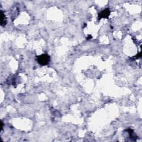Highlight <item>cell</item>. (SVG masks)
Masks as SVG:
<instances>
[{
    "label": "cell",
    "mask_w": 142,
    "mask_h": 142,
    "mask_svg": "<svg viewBox=\"0 0 142 142\" xmlns=\"http://www.w3.org/2000/svg\"><path fill=\"white\" fill-rule=\"evenodd\" d=\"M37 61L38 64L41 66H46L50 61V56L47 54H42L37 57Z\"/></svg>",
    "instance_id": "6da1fadb"
},
{
    "label": "cell",
    "mask_w": 142,
    "mask_h": 142,
    "mask_svg": "<svg viewBox=\"0 0 142 142\" xmlns=\"http://www.w3.org/2000/svg\"><path fill=\"white\" fill-rule=\"evenodd\" d=\"M7 24L6 18L3 11H1V25L2 26H5Z\"/></svg>",
    "instance_id": "3957f363"
},
{
    "label": "cell",
    "mask_w": 142,
    "mask_h": 142,
    "mask_svg": "<svg viewBox=\"0 0 142 142\" xmlns=\"http://www.w3.org/2000/svg\"><path fill=\"white\" fill-rule=\"evenodd\" d=\"M3 123L2 122H1V130L3 129Z\"/></svg>",
    "instance_id": "277c9868"
},
{
    "label": "cell",
    "mask_w": 142,
    "mask_h": 142,
    "mask_svg": "<svg viewBox=\"0 0 142 142\" xmlns=\"http://www.w3.org/2000/svg\"><path fill=\"white\" fill-rule=\"evenodd\" d=\"M110 14V11L109 9H106L98 14V20L102 18H108Z\"/></svg>",
    "instance_id": "7a4b0ae2"
}]
</instances>
